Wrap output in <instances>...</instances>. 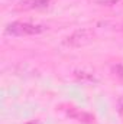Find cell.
Listing matches in <instances>:
<instances>
[{
    "label": "cell",
    "instance_id": "obj_9",
    "mask_svg": "<svg viewBox=\"0 0 123 124\" xmlns=\"http://www.w3.org/2000/svg\"><path fill=\"white\" fill-rule=\"evenodd\" d=\"M28 124H39V121H31V123H28Z\"/></svg>",
    "mask_w": 123,
    "mask_h": 124
},
{
    "label": "cell",
    "instance_id": "obj_4",
    "mask_svg": "<svg viewBox=\"0 0 123 124\" xmlns=\"http://www.w3.org/2000/svg\"><path fill=\"white\" fill-rule=\"evenodd\" d=\"M70 114V117H72L74 120H77V121H81V123H86V124H91L94 121V117L90 116V114H87V113H80V111H77V110H74V111H70L68 113Z\"/></svg>",
    "mask_w": 123,
    "mask_h": 124
},
{
    "label": "cell",
    "instance_id": "obj_6",
    "mask_svg": "<svg viewBox=\"0 0 123 124\" xmlns=\"http://www.w3.org/2000/svg\"><path fill=\"white\" fill-rule=\"evenodd\" d=\"M91 1L96 3V4H100V6H112V4H116L120 0H91Z\"/></svg>",
    "mask_w": 123,
    "mask_h": 124
},
{
    "label": "cell",
    "instance_id": "obj_5",
    "mask_svg": "<svg viewBox=\"0 0 123 124\" xmlns=\"http://www.w3.org/2000/svg\"><path fill=\"white\" fill-rule=\"evenodd\" d=\"M74 75H75V78H77L78 81H81V82H96L94 75H93V74H90V72L75 71V72H74Z\"/></svg>",
    "mask_w": 123,
    "mask_h": 124
},
{
    "label": "cell",
    "instance_id": "obj_1",
    "mask_svg": "<svg viewBox=\"0 0 123 124\" xmlns=\"http://www.w3.org/2000/svg\"><path fill=\"white\" fill-rule=\"evenodd\" d=\"M94 39V32L90 28H83V29H78V31L72 32L65 40L64 43L67 46H71V48H81V46H86L88 45Z\"/></svg>",
    "mask_w": 123,
    "mask_h": 124
},
{
    "label": "cell",
    "instance_id": "obj_8",
    "mask_svg": "<svg viewBox=\"0 0 123 124\" xmlns=\"http://www.w3.org/2000/svg\"><path fill=\"white\" fill-rule=\"evenodd\" d=\"M119 111H120V114L123 117V98H120V101H119Z\"/></svg>",
    "mask_w": 123,
    "mask_h": 124
},
{
    "label": "cell",
    "instance_id": "obj_7",
    "mask_svg": "<svg viewBox=\"0 0 123 124\" xmlns=\"http://www.w3.org/2000/svg\"><path fill=\"white\" fill-rule=\"evenodd\" d=\"M113 72H117L116 75H119V77H123V68L119 65V66H116V68H113Z\"/></svg>",
    "mask_w": 123,
    "mask_h": 124
},
{
    "label": "cell",
    "instance_id": "obj_3",
    "mask_svg": "<svg viewBox=\"0 0 123 124\" xmlns=\"http://www.w3.org/2000/svg\"><path fill=\"white\" fill-rule=\"evenodd\" d=\"M51 0H22L19 3V9L31 10V9H46L49 6Z\"/></svg>",
    "mask_w": 123,
    "mask_h": 124
},
{
    "label": "cell",
    "instance_id": "obj_2",
    "mask_svg": "<svg viewBox=\"0 0 123 124\" xmlns=\"http://www.w3.org/2000/svg\"><path fill=\"white\" fill-rule=\"evenodd\" d=\"M44 31L42 26H36L31 23H23V22H13L6 26V33L12 36H28V35H38Z\"/></svg>",
    "mask_w": 123,
    "mask_h": 124
}]
</instances>
